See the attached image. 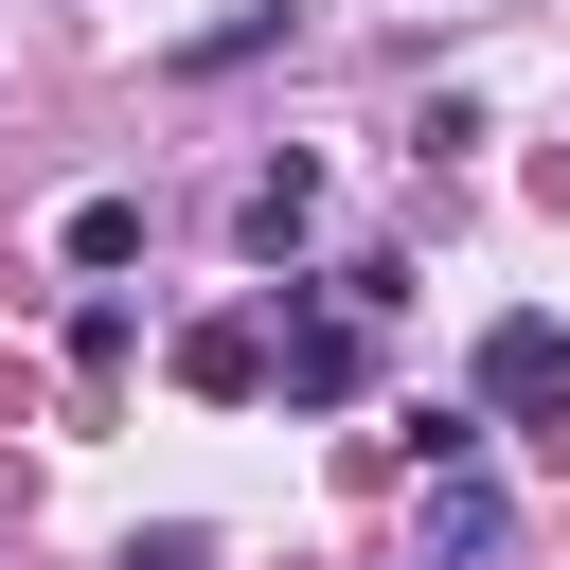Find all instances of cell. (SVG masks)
<instances>
[{
    "instance_id": "cell-1",
    "label": "cell",
    "mask_w": 570,
    "mask_h": 570,
    "mask_svg": "<svg viewBox=\"0 0 570 570\" xmlns=\"http://www.w3.org/2000/svg\"><path fill=\"white\" fill-rule=\"evenodd\" d=\"M481 410L499 428H534V445H570V321H481Z\"/></svg>"
},
{
    "instance_id": "cell-2",
    "label": "cell",
    "mask_w": 570,
    "mask_h": 570,
    "mask_svg": "<svg viewBox=\"0 0 570 570\" xmlns=\"http://www.w3.org/2000/svg\"><path fill=\"white\" fill-rule=\"evenodd\" d=\"M356 374H374V303H356V285H338V303H321V321H285V410H338V392H356Z\"/></svg>"
},
{
    "instance_id": "cell-3",
    "label": "cell",
    "mask_w": 570,
    "mask_h": 570,
    "mask_svg": "<svg viewBox=\"0 0 570 570\" xmlns=\"http://www.w3.org/2000/svg\"><path fill=\"white\" fill-rule=\"evenodd\" d=\"M232 232H249V267H285V249L321 232V160H267V178L232 196Z\"/></svg>"
},
{
    "instance_id": "cell-4",
    "label": "cell",
    "mask_w": 570,
    "mask_h": 570,
    "mask_svg": "<svg viewBox=\"0 0 570 570\" xmlns=\"http://www.w3.org/2000/svg\"><path fill=\"white\" fill-rule=\"evenodd\" d=\"M267 374H285V338H267V321H196V338H178V392H214V410H232V392H267Z\"/></svg>"
},
{
    "instance_id": "cell-5",
    "label": "cell",
    "mask_w": 570,
    "mask_h": 570,
    "mask_svg": "<svg viewBox=\"0 0 570 570\" xmlns=\"http://www.w3.org/2000/svg\"><path fill=\"white\" fill-rule=\"evenodd\" d=\"M142 249V196H71V267H125Z\"/></svg>"
},
{
    "instance_id": "cell-6",
    "label": "cell",
    "mask_w": 570,
    "mask_h": 570,
    "mask_svg": "<svg viewBox=\"0 0 570 570\" xmlns=\"http://www.w3.org/2000/svg\"><path fill=\"white\" fill-rule=\"evenodd\" d=\"M125 570H214V534H142V552H125Z\"/></svg>"
},
{
    "instance_id": "cell-7",
    "label": "cell",
    "mask_w": 570,
    "mask_h": 570,
    "mask_svg": "<svg viewBox=\"0 0 570 570\" xmlns=\"http://www.w3.org/2000/svg\"><path fill=\"white\" fill-rule=\"evenodd\" d=\"M410 570H463V552H410Z\"/></svg>"
}]
</instances>
